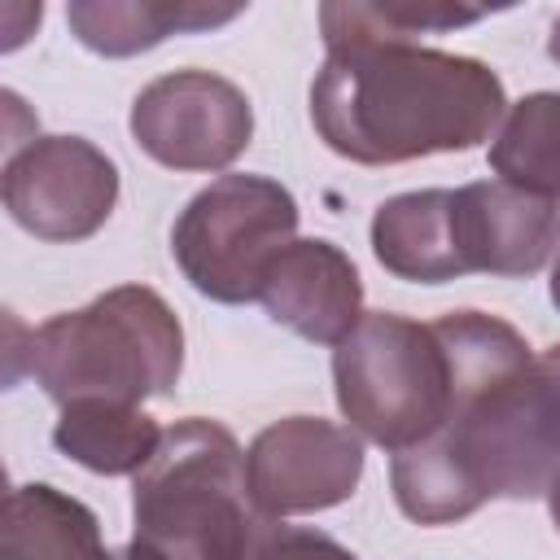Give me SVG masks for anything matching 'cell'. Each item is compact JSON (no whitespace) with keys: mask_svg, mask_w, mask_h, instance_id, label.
<instances>
[{"mask_svg":"<svg viewBox=\"0 0 560 560\" xmlns=\"http://www.w3.org/2000/svg\"><path fill=\"white\" fill-rule=\"evenodd\" d=\"M490 166L503 184L560 201V92H529L508 105L490 140Z\"/></svg>","mask_w":560,"mask_h":560,"instance_id":"2e32d148","label":"cell"},{"mask_svg":"<svg viewBox=\"0 0 560 560\" xmlns=\"http://www.w3.org/2000/svg\"><path fill=\"white\" fill-rule=\"evenodd\" d=\"M503 114V79L486 61L420 44L337 48L311 83L319 140L359 166L468 153Z\"/></svg>","mask_w":560,"mask_h":560,"instance_id":"6da1fadb","label":"cell"},{"mask_svg":"<svg viewBox=\"0 0 560 560\" xmlns=\"http://www.w3.org/2000/svg\"><path fill=\"white\" fill-rule=\"evenodd\" d=\"M136 538L166 560H249L271 516L258 512L245 451L206 416H184L162 433L158 455L131 486Z\"/></svg>","mask_w":560,"mask_h":560,"instance_id":"3957f363","label":"cell"},{"mask_svg":"<svg viewBox=\"0 0 560 560\" xmlns=\"http://www.w3.org/2000/svg\"><path fill=\"white\" fill-rule=\"evenodd\" d=\"M249 560H359L354 551H346L337 538L319 534V529H298V525H271L262 534V542L254 547Z\"/></svg>","mask_w":560,"mask_h":560,"instance_id":"ac0fdd59","label":"cell"},{"mask_svg":"<svg viewBox=\"0 0 560 560\" xmlns=\"http://www.w3.org/2000/svg\"><path fill=\"white\" fill-rule=\"evenodd\" d=\"M105 560H166L158 547H149V542H140V538H131V542H122V547H109L105 551Z\"/></svg>","mask_w":560,"mask_h":560,"instance_id":"d6986e66","label":"cell"},{"mask_svg":"<svg viewBox=\"0 0 560 560\" xmlns=\"http://www.w3.org/2000/svg\"><path fill=\"white\" fill-rule=\"evenodd\" d=\"M455 232L464 271L521 280L560 249V210L516 184L477 179L455 188Z\"/></svg>","mask_w":560,"mask_h":560,"instance_id":"30bf717a","label":"cell"},{"mask_svg":"<svg viewBox=\"0 0 560 560\" xmlns=\"http://www.w3.org/2000/svg\"><path fill=\"white\" fill-rule=\"evenodd\" d=\"M547 52H551V61L560 66V13H556V22H551V39H547Z\"/></svg>","mask_w":560,"mask_h":560,"instance_id":"ffe728a7","label":"cell"},{"mask_svg":"<svg viewBox=\"0 0 560 560\" xmlns=\"http://www.w3.org/2000/svg\"><path fill=\"white\" fill-rule=\"evenodd\" d=\"M254 136L249 96L214 70L158 74L131 101V140L171 171H223Z\"/></svg>","mask_w":560,"mask_h":560,"instance_id":"ba28073f","label":"cell"},{"mask_svg":"<svg viewBox=\"0 0 560 560\" xmlns=\"http://www.w3.org/2000/svg\"><path fill=\"white\" fill-rule=\"evenodd\" d=\"M298 201L267 175H219L175 219L171 254L210 302H254L271 262L298 241Z\"/></svg>","mask_w":560,"mask_h":560,"instance_id":"8992f818","label":"cell"},{"mask_svg":"<svg viewBox=\"0 0 560 560\" xmlns=\"http://www.w3.org/2000/svg\"><path fill=\"white\" fill-rule=\"evenodd\" d=\"M551 302H556V311H560V258H556V267H551Z\"/></svg>","mask_w":560,"mask_h":560,"instance_id":"7402d4cb","label":"cell"},{"mask_svg":"<svg viewBox=\"0 0 560 560\" xmlns=\"http://www.w3.org/2000/svg\"><path fill=\"white\" fill-rule=\"evenodd\" d=\"M481 9L433 4V0H341L319 4L324 48H368V44H416V35H442L481 22Z\"/></svg>","mask_w":560,"mask_h":560,"instance_id":"e0dca14e","label":"cell"},{"mask_svg":"<svg viewBox=\"0 0 560 560\" xmlns=\"http://www.w3.org/2000/svg\"><path fill=\"white\" fill-rule=\"evenodd\" d=\"M332 385L350 429L398 455L451 420L459 372L433 324L363 311L354 332L332 350Z\"/></svg>","mask_w":560,"mask_h":560,"instance_id":"5b68a950","label":"cell"},{"mask_svg":"<svg viewBox=\"0 0 560 560\" xmlns=\"http://www.w3.org/2000/svg\"><path fill=\"white\" fill-rule=\"evenodd\" d=\"M184 328L149 284H118L31 332V376L52 402H144L175 389Z\"/></svg>","mask_w":560,"mask_h":560,"instance_id":"277c9868","label":"cell"},{"mask_svg":"<svg viewBox=\"0 0 560 560\" xmlns=\"http://www.w3.org/2000/svg\"><path fill=\"white\" fill-rule=\"evenodd\" d=\"M258 302L267 315L315 346H341L363 319L359 267L324 236L293 241L267 271Z\"/></svg>","mask_w":560,"mask_h":560,"instance_id":"8fae6325","label":"cell"},{"mask_svg":"<svg viewBox=\"0 0 560 560\" xmlns=\"http://www.w3.org/2000/svg\"><path fill=\"white\" fill-rule=\"evenodd\" d=\"M9 219L48 245H74L105 228L118 206V166L83 136H31L4 158Z\"/></svg>","mask_w":560,"mask_h":560,"instance_id":"52a82bcc","label":"cell"},{"mask_svg":"<svg viewBox=\"0 0 560 560\" xmlns=\"http://www.w3.org/2000/svg\"><path fill=\"white\" fill-rule=\"evenodd\" d=\"M52 442L79 468L101 477H136L162 446V429L140 402L114 398H74L61 407Z\"/></svg>","mask_w":560,"mask_h":560,"instance_id":"9a60e30c","label":"cell"},{"mask_svg":"<svg viewBox=\"0 0 560 560\" xmlns=\"http://www.w3.org/2000/svg\"><path fill=\"white\" fill-rule=\"evenodd\" d=\"M547 508H551V521H556V529H560V481L547 490Z\"/></svg>","mask_w":560,"mask_h":560,"instance_id":"44dd1931","label":"cell"},{"mask_svg":"<svg viewBox=\"0 0 560 560\" xmlns=\"http://www.w3.org/2000/svg\"><path fill=\"white\" fill-rule=\"evenodd\" d=\"M249 494L262 516H302L337 508L363 477V438L324 416H284L245 451Z\"/></svg>","mask_w":560,"mask_h":560,"instance_id":"9c48e42d","label":"cell"},{"mask_svg":"<svg viewBox=\"0 0 560 560\" xmlns=\"http://www.w3.org/2000/svg\"><path fill=\"white\" fill-rule=\"evenodd\" d=\"M372 254L411 284H446L464 271L455 232V188L398 192L372 214Z\"/></svg>","mask_w":560,"mask_h":560,"instance_id":"7c38bea8","label":"cell"},{"mask_svg":"<svg viewBox=\"0 0 560 560\" xmlns=\"http://www.w3.org/2000/svg\"><path fill=\"white\" fill-rule=\"evenodd\" d=\"M241 18V4H192V0H74L66 22L74 39L101 57H136L158 48L166 35H197Z\"/></svg>","mask_w":560,"mask_h":560,"instance_id":"4fadbf2b","label":"cell"},{"mask_svg":"<svg viewBox=\"0 0 560 560\" xmlns=\"http://www.w3.org/2000/svg\"><path fill=\"white\" fill-rule=\"evenodd\" d=\"M560 481V341L525 368L468 385L451 420L389 464L416 525H451L490 499H538Z\"/></svg>","mask_w":560,"mask_h":560,"instance_id":"7a4b0ae2","label":"cell"},{"mask_svg":"<svg viewBox=\"0 0 560 560\" xmlns=\"http://www.w3.org/2000/svg\"><path fill=\"white\" fill-rule=\"evenodd\" d=\"M0 560H105L101 525L74 494L31 481L4 499Z\"/></svg>","mask_w":560,"mask_h":560,"instance_id":"5bb4252c","label":"cell"}]
</instances>
